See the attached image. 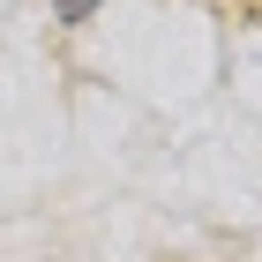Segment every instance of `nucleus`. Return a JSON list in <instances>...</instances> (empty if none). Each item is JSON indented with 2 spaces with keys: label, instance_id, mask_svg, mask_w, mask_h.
<instances>
[{
  "label": "nucleus",
  "instance_id": "f257e3e1",
  "mask_svg": "<svg viewBox=\"0 0 262 262\" xmlns=\"http://www.w3.org/2000/svg\"><path fill=\"white\" fill-rule=\"evenodd\" d=\"M90 8H98V0H53V15H60V23H90Z\"/></svg>",
  "mask_w": 262,
  "mask_h": 262
}]
</instances>
